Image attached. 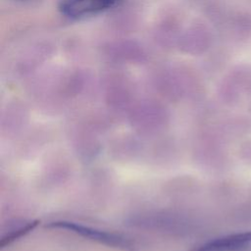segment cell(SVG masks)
Returning a JSON list of instances; mask_svg holds the SVG:
<instances>
[{
  "label": "cell",
  "instance_id": "6da1fadb",
  "mask_svg": "<svg viewBox=\"0 0 251 251\" xmlns=\"http://www.w3.org/2000/svg\"><path fill=\"white\" fill-rule=\"evenodd\" d=\"M46 227L67 230L98 244L120 249L123 251H138L139 249L136 240L128 235L85 226L79 223L69 221H55L47 224Z\"/></svg>",
  "mask_w": 251,
  "mask_h": 251
},
{
  "label": "cell",
  "instance_id": "7a4b0ae2",
  "mask_svg": "<svg viewBox=\"0 0 251 251\" xmlns=\"http://www.w3.org/2000/svg\"><path fill=\"white\" fill-rule=\"evenodd\" d=\"M119 0H60L59 10L70 18L90 16L104 11Z\"/></svg>",
  "mask_w": 251,
  "mask_h": 251
},
{
  "label": "cell",
  "instance_id": "3957f363",
  "mask_svg": "<svg viewBox=\"0 0 251 251\" xmlns=\"http://www.w3.org/2000/svg\"><path fill=\"white\" fill-rule=\"evenodd\" d=\"M191 251H251V231L218 237Z\"/></svg>",
  "mask_w": 251,
  "mask_h": 251
},
{
  "label": "cell",
  "instance_id": "277c9868",
  "mask_svg": "<svg viewBox=\"0 0 251 251\" xmlns=\"http://www.w3.org/2000/svg\"><path fill=\"white\" fill-rule=\"evenodd\" d=\"M39 225L38 220H16L8 224L0 239V247L5 248L32 231Z\"/></svg>",
  "mask_w": 251,
  "mask_h": 251
}]
</instances>
